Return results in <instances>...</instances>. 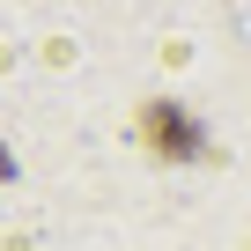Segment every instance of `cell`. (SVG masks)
Here are the masks:
<instances>
[{"mask_svg":"<svg viewBox=\"0 0 251 251\" xmlns=\"http://www.w3.org/2000/svg\"><path fill=\"white\" fill-rule=\"evenodd\" d=\"M8 170H15V163H8V148H0V177H8Z\"/></svg>","mask_w":251,"mask_h":251,"instance_id":"obj_2","label":"cell"},{"mask_svg":"<svg viewBox=\"0 0 251 251\" xmlns=\"http://www.w3.org/2000/svg\"><path fill=\"white\" fill-rule=\"evenodd\" d=\"M141 148L163 155V163H200V155H207V126H200L185 103L155 96V103H141Z\"/></svg>","mask_w":251,"mask_h":251,"instance_id":"obj_1","label":"cell"}]
</instances>
